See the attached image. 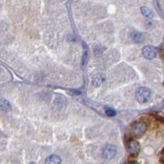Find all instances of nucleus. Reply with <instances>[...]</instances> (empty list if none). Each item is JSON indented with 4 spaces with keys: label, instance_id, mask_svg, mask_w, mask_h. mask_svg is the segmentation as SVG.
Segmentation results:
<instances>
[{
    "label": "nucleus",
    "instance_id": "f257e3e1",
    "mask_svg": "<svg viewBox=\"0 0 164 164\" xmlns=\"http://www.w3.org/2000/svg\"><path fill=\"white\" fill-rule=\"evenodd\" d=\"M151 97L150 89L146 87H140L135 94V98L140 103H145L149 101Z\"/></svg>",
    "mask_w": 164,
    "mask_h": 164
},
{
    "label": "nucleus",
    "instance_id": "f03ea898",
    "mask_svg": "<svg viewBox=\"0 0 164 164\" xmlns=\"http://www.w3.org/2000/svg\"><path fill=\"white\" fill-rule=\"evenodd\" d=\"M147 130V125L146 123L143 122H136L132 127V133L135 137H140L145 133Z\"/></svg>",
    "mask_w": 164,
    "mask_h": 164
},
{
    "label": "nucleus",
    "instance_id": "7ed1b4c3",
    "mask_svg": "<svg viewBox=\"0 0 164 164\" xmlns=\"http://www.w3.org/2000/svg\"><path fill=\"white\" fill-rule=\"evenodd\" d=\"M117 153V149L114 145L108 144L102 149V156L106 159H112L116 156Z\"/></svg>",
    "mask_w": 164,
    "mask_h": 164
},
{
    "label": "nucleus",
    "instance_id": "20e7f679",
    "mask_svg": "<svg viewBox=\"0 0 164 164\" xmlns=\"http://www.w3.org/2000/svg\"><path fill=\"white\" fill-rule=\"evenodd\" d=\"M142 53H143V56L144 58L149 60H151V59H154L157 56V50L154 46L147 45L143 48Z\"/></svg>",
    "mask_w": 164,
    "mask_h": 164
},
{
    "label": "nucleus",
    "instance_id": "39448f33",
    "mask_svg": "<svg viewBox=\"0 0 164 164\" xmlns=\"http://www.w3.org/2000/svg\"><path fill=\"white\" fill-rule=\"evenodd\" d=\"M127 151L131 154H136L139 153L140 149V144L138 143V141L135 140H129L127 144Z\"/></svg>",
    "mask_w": 164,
    "mask_h": 164
},
{
    "label": "nucleus",
    "instance_id": "423d86ee",
    "mask_svg": "<svg viewBox=\"0 0 164 164\" xmlns=\"http://www.w3.org/2000/svg\"><path fill=\"white\" fill-rule=\"evenodd\" d=\"M61 158L57 155H51L48 156L46 160H45V164H61Z\"/></svg>",
    "mask_w": 164,
    "mask_h": 164
},
{
    "label": "nucleus",
    "instance_id": "0eeeda50",
    "mask_svg": "<svg viewBox=\"0 0 164 164\" xmlns=\"http://www.w3.org/2000/svg\"><path fill=\"white\" fill-rule=\"evenodd\" d=\"M105 81V77L102 75H96L94 76L93 78V84L98 87V86H100L102 85L103 81Z\"/></svg>",
    "mask_w": 164,
    "mask_h": 164
},
{
    "label": "nucleus",
    "instance_id": "6e6552de",
    "mask_svg": "<svg viewBox=\"0 0 164 164\" xmlns=\"http://www.w3.org/2000/svg\"><path fill=\"white\" fill-rule=\"evenodd\" d=\"M133 41L136 44H141L144 41V35L140 32H135L134 33L133 36H132Z\"/></svg>",
    "mask_w": 164,
    "mask_h": 164
},
{
    "label": "nucleus",
    "instance_id": "1a4fd4ad",
    "mask_svg": "<svg viewBox=\"0 0 164 164\" xmlns=\"http://www.w3.org/2000/svg\"><path fill=\"white\" fill-rule=\"evenodd\" d=\"M141 12L144 17H148V18H152L154 17V12L149 7H141Z\"/></svg>",
    "mask_w": 164,
    "mask_h": 164
},
{
    "label": "nucleus",
    "instance_id": "9d476101",
    "mask_svg": "<svg viewBox=\"0 0 164 164\" xmlns=\"http://www.w3.org/2000/svg\"><path fill=\"white\" fill-rule=\"evenodd\" d=\"M0 108L1 109L4 111V112H7L8 110L11 109V104L10 102H8L6 99H3L0 102Z\"/></svg>",
    "mask_w": 164,
    "mask_h": 164
},
{
    "label": "nucleus",
    "instance_id": "9b49d317",
    "mask_svg": "<svg viewBox=\"0 0 164 164\" xmlns=\"http://www.w3.org/2000/svg\"><path fill=\"white\" fill-rule=\"evenodd\" d=\"M106 114L108 116H116V112L115 110L108 108V109H106Z\"/></svg>",
    "mask_w": 164,
    "mask_h": 164
},
{
    "label": "nucleus",
    "instance_id": "f8f14e48",
    "mask_svg": "<svg viewBox=\"0 0 164 164\" xmlns=\"http://www.w3.org/2000/svg\"><path fill=\"white\" fill-rule=\"evenodd\" d=\"M87 59H88V52L85 51V53H84V56H83V59H82V63H83V65L86 64V62H87Z\"/></svg>",
    "mask_w": 164,
    "mask_h": 164
},
{
    "label": "nucleus",
    "instance_id": "ddd939ff",
    "mask_svg": "<svg viewBox=\"0 0 164 164\" xmlns=\"http://www.w3.org/2000/svg\"><path fill=\"white\" fill-rule=\"evenodd\" d=\"M160 160L161 162H163V163H164V149H163V151L161 152L160 154Z\"/></svg>",
    "mask_w": 164,
    "mask_h": 164
},
{
    "label": "nucleus",
    "instance_id": "4468645a",
    "mask_svg": "<svg viewBox=\"0 0 164 164\" xmlns=\"http://www.w3.org/2000/svg\"><path fill=\"white\" fill-rule=\"evenodd\" d=\"M130 164H139V163H131Z\"/></svg>",
    "mask_w": 164,
    "mask_h": 164
}]
</instances>
